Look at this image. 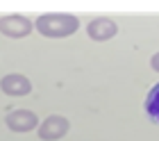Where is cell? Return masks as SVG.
I'll return each mask as SVG.
<instances>
[{"instance_id":"52a82bcc","label":"cell","mask_w":159,"mask_h":141,"mask_svg":"<svg viewBox=\"0 0 159 141\" xmlns=\"http://www.w3.org/2000/svg\"><path fill=\"white\" fill-rule=\"evenodd\" d=\"M146 114L150 116V121L159 123V84H155L146 96Z\"/></svg>"},{"instance_id":"5b68a950","label":"cell","mask_w":159,"mask_h":141,"mask_svg":"<svg viewBox=\"0 0 159 141\" xmlns=\"http://www.w3.org/2000/svg\"><path fill=\"white\" fill-rule=\"evenodd\" d=\"M0 91L11 98H23V96L32 93V80L20 75V73H9L0 80Z\"/></svg>"},{"instance_id":"8992f818","label":"cell","mask_w":159,"mask_h":141,"mask_svg":"<svg viewBox=\"0 0 159 141\" xmlns=\"http://www.w3.org/2000/svg\"><path fill=\"white\" fill-rule=\"evenodd\" d=\"M86 34H89V39H93V41H109L118 34V25H116V21L109 18V16H98L86 25Z\"/></svg>"},{"instance_id":"3957f363","label":"cell","mask_w":159,"mask_h":141,"mask_svg":"<svg viewBox=\"0 0 159 141\" xmlns=\"http://www.w3.org/2000/svg\"><path fill=\"white\" fill-rule=\"evenodd\" d=\"M32 21L23 16V14H7L0 16V34L9 36V39H23V36L32 34Z\"/></svg>"},{"instance_id":"ba28073f","label":"cell","mask_w":159,"mask_h":141,"mask_svg":"<svg viewBox=\"0 0 159 141\" xmlns=\"http://www.w3.org/2000/svg\"><path fill=\"white\" fill-rule=\"evenodd\" d=\"M150 68L159 73V53H155L152 57H150Z\"/></svg>"},{"instance_id":"6da1fadb","label":"cell","mask_w":159,"mask_h":141,"mask_svg":"<svg viewBox=\"0 0 159 141\" xmlns=\"http://www.w3.org/2000/svg\"><path fill=\"white\" fill-rule=\"evenodd\" d=\"M32 25L39 34L48 39H64L80 30V18L73 14H41Z\"/></svg>"},{"instance_id":"7a4b0ae2","label":"cell","mask_w":159,"mask_h":141,"mask_svg":"<svg viewBox=\"0 0 159 141\" xmlns=\"http://www.w3.org/2000/svg\"><path fill=\"white\" fill-rule=\"evenodd\" d=\"M68 130H70V121L61 114H50L37 125V134L41 141H59L68 134Z\"/></svg>"},{"instance_id":"277c9868","label":"cell","mask_w":159,"mask_h":141,"mask_svg":"<svg viewBox=\"0 0 159 141\" xmlns=\"http://www.w3.org/2000/svg\"><path fill=\"white\" fill-rule=\"evenodd\" d=\"M5 123L11 132H18V134H25V132L37 130L39 125V116L32 112V109H14L5 116Z\"/></svg>"}]
</instances>
